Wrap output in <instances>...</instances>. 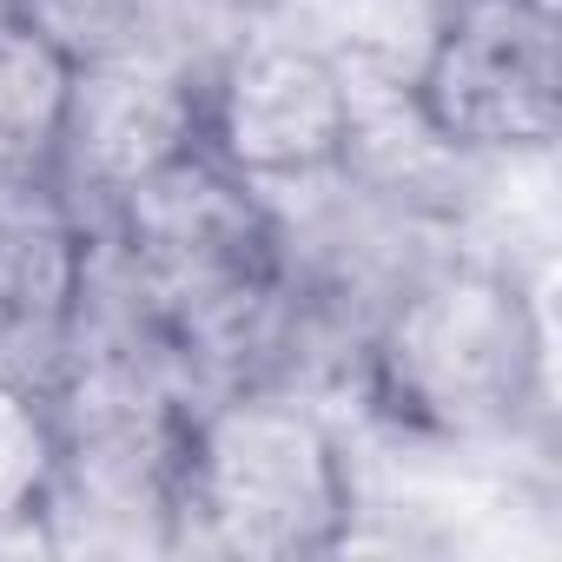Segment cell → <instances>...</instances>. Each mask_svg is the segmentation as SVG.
<instances>
[{
	"label": "cell",
	"mask_w": 562,
	"mask_h": 562,
	"mask_svg": "<svg viewBox=\"0 0 562 562\" xmlns=\"http://www.w3.org/2000/svg\"><path fill=\"white\" fill-rule=\"evenodd\" d=\"M345 417L437 457H555V271L437 258L378 312Z\"/></svg>",
	"instance_id": "cell-1"
},
{
	"label": "cell",
	"mask_w": 562,
	"mask_h": 562,
	"mask_svg": "<svg viewBox=\"0 0 562 562\" xmlns=\"http://www.w3.org/2000/svg\"><path fill=\"white\" fill-rule=\"evenodd\" d=\"M358 522L345 417L285 384H232L192 404L179 443L172 555L305 562L338 555Z\"/></svg>",
	"instance_id": "cell-2"
},
{
	"label": "cell",
	"mask_w": 562,
	"mask_h": 562,
	"mask_svg": "<svg viewBox=\"0 0 562 562\" xmlns=\"http://www.w3.org/2000/svg\"><path fill=\"white\" fill-rule=\"evenodd\" d=\"M60 457L41 503L47 555H172L186 404L139 391L54 384Z\"/></svg>",
	"instance_id": "cell-3"
},
{
	"label": "cell",
	"mask_w": 562,
	"mask_h": 562,
	"mask_svg": "<svg viewBox=\"0 0 562 562\" xmlns=\"http://www.w3.org/2000/svg\"><path fill=\"white\" fill-rule=\"evenodd\" d=\"M411 93L457 153H555V0H450L411 67Z\"/></svg>",
	"instance_id": "cell-4"
},
{
	"label": "cell",
	"mask_w": 562,
	"mask_h": 562,
	"mask_svg": "<svg viewBox=\"0 0 562 562\" xmlns=\"http://www.w3.org/2000/svg\"><path fill=\"white\" fill-rule=\"evenodd\" d=\"M345 133H351L345 67L325 47L271 27V21H251V34L205 80L199 146L258 192L338 172Z\"/></svg>",
	"instance_id": "cell-5"
},
{
	"label": "cell",
	"mask_w": 562,
	"mask_h": 562,
	"mask_svg": "<svg viewBox=\"0 0 562 562\" xmlns=\"http://www.w3.org/2000/svg\"><path fill=\"white\" fill-rule=\"evenodd\" d=\"M199 120H205V87L186 80L179 67L133 47L80 60L67 80V113L47 179L74 199V212L93 232L133 186L199 153Z\"/></svg>",
	"instance_id": "cell-6"
},
{
	"label": "cell",
	"mask_w": 562,
	"mask_h": 562,
	"mask_svg": "<svg viewBox=\"0 0 562 562\" xmlns=\"http://www.w3.org/2000/svg\"><path fill=\"white\" fill-rule=\"evenodd\" d=\"M87 258L93 232L47 172H0V371H21L54 391Z\"/></svg>",
	"instance_id": "cell-7"
},
{
	"label": "cell",
	"mask_w": 562,
	"mask_h": 562,
	"mask_svg": "<svg viewBox=\"0 0 562 562\" xmlns=\"http://www.w3.org/2000/svg\"><path fill=\"white\" fill-rule=\"evenodd\" d=\"M67 80H74V60L54 41H41L14 14H0V172L8 179L54 166Z\"/></svg>",
	"instance_id": "cell-8"
},
{
	"label": "cell",
	"mask_w": 562,
	"mask_h": 562,
	"mask_svg": "<svg viewBox=\"0 0 562 562\" xmlns=\"http://www.w3.org/2000/svg\"><path fill=\"white\" fill-rule=\"evenodd\" d=\"M60 457L54 391L0 371V555H47L41 549V503Z\"/></svg>",
	"instance_id": "cell-9"
},
{
	"label": "cell",
	"mask_w": 562,
	"mask_h": 562,
	"mask_svg": "<svg viewBox=\"0 0 562 562\" xmlns=\"http://www.w3.org/2000/svg\"><path fill=\"white\" fill-rule=\"evenodd\" d=\"M14 21H27L41 41H54L80 67V60H106L133 47L139 0H14Z\"/></svg>",
	"instance_id": "cell-10"
},
{
	"label": "cell",
	"mask_w": 562,
	"mask_h": 562,
	"mask_svg": "<svg viewBox=\"0 0 562 562\" xmlns=\"http://www.w3.org/2000/svg\"><path fill=\"white\" fill-rule=\"evenodd\" d=\"M0 14H14V0H0Z\"/></svg>",
	"instance_id": "cell-11"
}]
</instances>
